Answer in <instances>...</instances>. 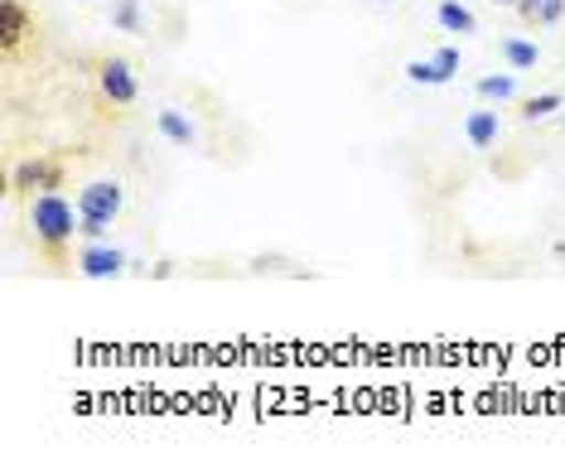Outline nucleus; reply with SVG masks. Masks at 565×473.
<instances>
[{
	"label": "nucleus",
	"mask_w": 565,
	"mask_h": 473,
	"mask_svg": "<svg viewBox=\"0 0 565 473\" xmlns=\"http://www.w3.org/2000/svg\"><path fill=\"white\" fill-rule=\"evenodd\" d=\"M435 20H440L449 34H473V30H479V20H473L469 10L459 6V0H440V10H435Z\"/></svg>",
	"instance_id": "1a4fd4ad"
},
{
	"label": "nucleus",
	"mask_w": 565,
	"mask_h": 473,
	"mask_svg": "<svg viewBox=\"0 0 565 473\" xmlns=\"http://www.w3.org/2000/svg\"><path fill=\"white\" fill-rule=\"evenodd\" d=\"M406 78H411V83H426V87H440V83H449L435 58H411V63H406Z\"/></svg>",
	"instance_id": "f8f14e48"
},
{
	"label": "nucleus",
	"mask_w": 565,
	"mask_h": 473,
	"mask_svg": "<svg viewBox=\"0 0 565 473\" xmlns=\"http://www.w3.org/2000/svg\"><path fill=\"white\" fill-rule=\"evenodd\" d=\"M97 93L111 101V107H131V101L140 97V83L131 73V63L126 58H102L97 63Z\"/></svg>",
	"instance_id": "7ed1b4c3"
},
{
	"label": "nucleus",
	"mask_w": 565,
	"mask_h": 473,
	"mask_svg": "<svg viewBox=\"0 0 565 473\" xmlns=\"http://www.w3.org/2000/svg\"><path fill=\"white\" fill-rule=\"evenodd\" d=\"M160 131H164V140H174V146H194V126H189L179 111H160Z\"/></svg>",
	"instance_id": "9b49d317"
},
{
	"label": "nucleus",
	"mask_w": 565,
	"mask_h": 473,
	"mask_svg": "<svg viewBox=\"0 0 565 473\" xmlns=\"http://www.w3.org/2000/svg\"><path fill=\"white\" fill-rule=\"evenodd\" d=\"M63 184H68V170H63L58 160H44V155L20 160L15 170H10V194H20V198H34V194H58Z\"/></svg>",
	"instance_id": "f03ea898"
},
{
	"label": "nucleus",
	"mask_w": 565,
	"mask_h": 473,
	"mask_svg": "<svg viewBox=\"0 0 565 473\" xmlns=\"http://www.w3.org/2000/svg\"><path fill=\"white\" fill-rule=\"evenodd\" d=\"M512 10H518L532 30H551V24L565 20V0H518Z\"/></svg>",
	"instance_id": "423d86ee"
},
{
	"label": "nucleus",
	"mask_w": 565,
	"mask_h": 473,
	"mask_svg": "<svg viewBox=\"0 0 565 473\" xmlns=\"http://www.w3.org/2000/svg\"><path fill=\"white\" fill-rule=\"evenodd\" d=\"M111 24L126 34H140V6L136 0H117V10H111Z\"/></svg>",
	"instance_id": "2eb2a0df"
},
{
	"label": "nucleus",
	"mask_w": 565,
	"mask_h": 473,
	"mask_svg": "<svg viewBox=\"0 0 565 473\" xmlns=\"http://www.w3.org/2000/svg\"><path fill=\"white\" fill-rule=\"evenodd\" d=\"M503 58L512 63V68H536V44H526V40H503Z\"/></svg>",
	"instance_id": "4468645a"
},
{
	"label": "nucleus",
	"mask_w": 565,
	"mask_h": 473,
	"mask_svg": "<svg viewBox=\"0 0 565 473\" xmlns=\"http://www.w3.org/2000/svg\"><path fill=\"white\" fill-rule=\"evenodd\" d=\"M561 107H565V97H561V93L526 97V101H522V121H546V117H556Z\"/></svg>",
	"instance_id": "9d476101"
},
{
	"label": "nucleus",
	"mask_w": 565,
	"mask_h": 473,
	"mask_svg": "<svg viewBox=\"0 0 565 473\" xmlns=\"http://www.w3.org/2000/svg\"><path fill=\"white\" fill-rule=\"evenodd\" d=\"M24 223H30L34 247H40L49 261H63V247L73 241V233H78L83 213H73L63 194H34L30 208H24Z\"/></svg>",
	"instance_id": "f257e3e1"
},
{
	"label": "nucleus",
	"mask_w": 565,
	"mask_h": 473,
	"mask_svg": "<svg viewBox=\"0 0 565 473\" xmlns=\"http://www.w3.org/2000/svg\"><path fill=\"white\" fill-rule=\"evenodd\" d=\"M465 136L473 150H493L498 140V111H473V117L465 121Z\"/></svg>",
	"instance_id": "6e6552de"
},
{
	"label": "nucleus",
	"mask_w": 565,
	"mask_h": 473,
	"mask_svg": "<svg viewBox=\"0 0 565 473\" xmlns=\"http://www.w3.org/2000/svg\"><path fill=\"white\" fill-rule=\"evenodd\" d=\"M493 6H518V0H493Z\"/></svg>",
	"instance_id": "f3484780"
},
{
	"label": "nucleus",
	"mask_w": 565,
	"mask_h": 473,
	"mask_svg": "<svg viewBox=\"0 0 565 473\" xmlns=\"http://www.w3.org/2000/svg\"><path fill=\"white\" fill-rule=\"evenodd\" d=\"M512 93H518V78H512V73H498V78H479V97H488V101H508Z\"/></svg>",
	"instance_id": "ddd939ff"
},
{
	"label": "nucleus",
	"mask_w": 565,
	"mask_h": 473,
	"mask_svg": "<svg viewBox=\"0 0 565 473\" xmlns=\"http://www.w3.org/2000/svg\"><path fill=\"white\" fill-rule=\"evenodd\" d=\"M121 203H126V189L117 184V179H93V184L78 194V213L83 217H102V223H117Z\"/></svg>",
	"instance_id": "20e7f679"
},
{
	"label": "nucleus",
	"mask_w": 565,
	"mask_h": 473,
	"mask_svg": "<svg viewBox=\"0 0 565 473\" xmlns=\"http://www.w3.org/2000/svg\"><path fill=\"white\" fill-rule=\"evenodd\" d=\"M435 63H440V73H445V78H455V73H459V49H455V44L435 49Z\"/></svg>",
	"instance_id": "dca6fc26"
},
{
	"label": "nucleus",
	"mask_w": 565,
	"mask_h": 473,
	"mask_svg": "<svg viewBox=\"0 0 565 473\" xmlns=\"http://www.w3.org/2000/svg\"><path fill=\"white\" fill-rule=\"evenodd\" d=\"M0 15H6V54H15L20 40L34 30V15L20 6V0H0Z\"/></svg>",
	"instance_id": "0eeeda50"
},
{
	"label": "nucleus",
	"mask_w": 565,
	"mask_h": 473,
	"mask_svg": "<svg viewBox=\"0 0 565 473\" xmlns=\"http://www.w3.org/2000/svg\"><path fill=\"white\" fill-rule=\"evenodd\" d=\"M78 271L87 280H111L126 271V251L121 247H107V241H87V247L78 251Z\"/></svg>",
	"instance_id": "39448f33"
}]
</instances>
